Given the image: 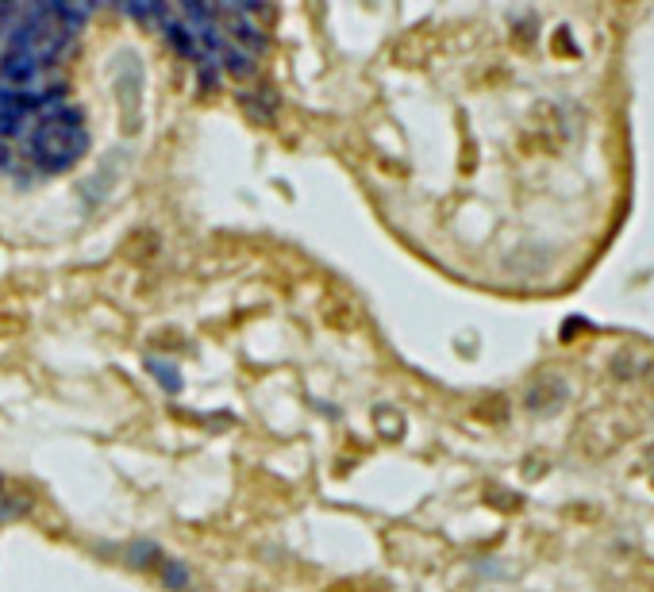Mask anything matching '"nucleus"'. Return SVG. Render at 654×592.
I'll list each match as a JSON object with an SVG mask.
<instances>
[{
	"label": "nucleus",
	"mask_w": 654,
	"mask_h": 592,
	"mask_svg": "<svg viewBox=\"0 0 654 592\" xmlns=\"http://www.w3.org/2000/svg\"><path fill=\"white\" fill-rule=\"evenodd\" d=\"M85 150H89L85 116H81V108L66 104V100L43 108L39 120H35V131L27 135V154H31V162H39L43 170H51V173L74 166Z\"/></svg>",
	"instance_id": "obj_1"
},
{
	"label": "nucleus",
	"mask_w": 654,
	"mask_h": 592,
	"mask_svg": "<svg viewBox=\"0 0 654 592\" xmlns=\"http://www.w3.org/2000/svg\"><path fill=\"white\" fill-rule=\"evenodd\" d=\"M35 74H39V62L24 50H4L0 54V81L8 89H27L35 81Z\"/></svg>",
	"instance_id": "obj_2"
},
{
	"label": "nucleus",
	"mask_w": 654,
	"mask_h": 592,
	"mask_svg": "<svg viewBox=\"0 0 654 592\" xmlns=\"http://www.w3.org/2000/svg\"><path fill=\"white\" fill-rule=\"evenodd\" d=\"M227 31L235 35V43H239L243 54H262V50H266V35L251 24L247 12H231V16H227Z\"/></svg>",
	"instance_id": "obj_3"
},
{
	"label": "nucleus",
	"mask_w": 654,
	"mask_h": 592,
	"mask_svg": "<svg viewBox=\"0 0 654 592\" xmlns=\"http://www.w3.org/2000/svg\"><path fill=\"white\" fill-rule=\"evenodd\" d=\"M562 400H566V385H562L558 377H543V381L528 393V408L531 412H554Z\"/></svg>",
	"instance_id": "obj_4"
},
{
	"label": "nucleus",
	"mask_w": 654,
	"mask_h": 592,
	"mask_svg": "<svg viewBox=\"0 0 654 592\" xmlns=\"http://www.w3.org/2000/svg\"><path fill=\"white\" fill-rule=\"evenodd\" d=\"M162 31H166V39H170V47H174L177 54H185V58H201V43H197V35L185 27V20L166 16V20H162Z\"/></svg>",
	"instance_id": "obj_5"
},
{
	"label": "nucleus",
	"mask_w": 654,
	"mask_h": 592,
	"mask_svg": "<svg viewBox=\"0 0 654 592\" xmlns=\"http://www.w3.org/2000/svg\"><path fill=\"white\" fill-rule=\"evenodd\" d=\"M243 108L251 112L254 120H262V124H270L277 112V100L270 89H254V93H243Z\"/></svg>",
	"instance_id": "obj_6"
},
{
	"label": "nucleus",
	"mask_w": 654,
	"mask_h": 592,
	"mask_svg": "<svg viewBox=\"0 0 654 592\" xmlns=\"http://www.w3.org/2000/svg\"><path fill=\"white\" fill-rule=\"evenodd\" d=\"M31 512V496L27 493H0V523H12V519H24Z\"/></svg>",
	"instance_id": "obj_7"
},
{
	"label": "nucleus",
	"mask_w": 654,
	"mask_h": 592,
	"mask_svg": "<svg viewBox=\"0 0 654 592\" xmlns=\"http://www.w3.org/2000/svg\"><path fill=\"white\" fill-rule=\"evenodd\" d=\"M147 370L154 373V381H158V385H162L166 393H181V377H177V366L151 358V362H147Z\"/></svg>",
	"instance_id": "obj_8"
},
{
	"label": "nucleus",
	"mask_w": 654,
	"mask_h": 592,
	"mask_svg": "<svg viewBox=\"0 0 654 592\" xmlns=\"http://www.w3.org/2000/svg\"><path fill=\"white\" fill-rule=\"evenodd\" d=\"M224 62H227V70H231L235 77H254V58H251V54H243V50L227 47L224 50Z\"/></svg>",
	"instance_id": "obj_9"
},
{
	"label": "nucleus",
	"mask_w": 654,
	"mask_h": 592,
	"mask_svg": "<svg viewBox=\"0 0 654 592\" xmlns=\"http://www.w3.org/2000/svg\"><path fill=\"white\" fill-rule=\"evenodd\" d=\"M162 566V581L170 585V589H189V569L181 566V562H158Z\"/></svg>",
	"instance_id": "obj_10"
},
{
	"label": "nucleus",
	"mask_w": 654,
	"mask_h": 592,
	"mask_svg": "<svg viewBox=\"0 0 654 592\" xmlns=\"http://www.w3.org/2000/svg\"><path fill=\"white\" fill-rule=\"evenodd\" d=\"M162 558V550L154 543H135L131 546V566H154Z\"/></svg>",
	"instance_id": "obj_11"
},
{
	"label": "nucleus",
	"mask_w": 654,
	"mask_h": 592,
	"mask_svg": "<svg viewBox=\"0 0 654 592\" xmlns=\"http://www.w3.org/2000/svg\"><path fill=\"white\" fill-rule=\"evenodd\" d=\"M12 162H16V158H12V147H8L4 139H0V170H8Z\"/></svg>",
	"instance_id": "obj_12"
},
{
	"label": "nucleus",
	"mask_w": 654,
	"mask_h": 592,
	"mask_svg": "<svg viewBox=\"0 0 654 592\" xmlns=\"http://www.w3.org/2000/svg\"><path fill=\"white\" fill-rule=\"evenodd\" d=\"M4 489H8V485H4V477H0V493H4Z\"/></svg>",
	"instance_id": "obj_13"
}]
</instances>
